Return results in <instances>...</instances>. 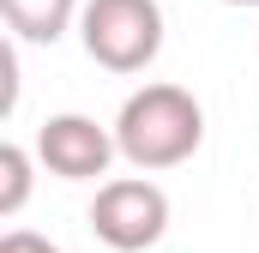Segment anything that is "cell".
Returning a JSON list of instances; mask_svg holds the SVG:
<instances>
[{
	"label": "cell",
	"mask_w": 259,
	"mask_h": 253,
	"mask_svg": "<svg viewBox=\"0 0 259 253\" xmlns=\"http://www.w3.org/2000/svg\"><path fill=\"white\" fill-rule=\"evenodd\" d=\"M115 145L145 175L175 169V163H187L205 145V109H199L193 91H181V85H145L115 115Z\"/></svg>",
	"instance_id": "obj_1"
},
{
	"label": "cell",
	"mask_w": 259,
	"mask_h": 253,
	"mask_svg": "<svg viewBox=\"0 0 259 253\" xmlns=\"http://www.w3.org/2000/svg\"><path fill=\"white\" fill-rule=\"evenodd\" d=\"M78 43L103 72H145L163 55V6L157 0H84Z\"/></svg>",
	"instance_id": "obj_2"
},
{
	"label": "cell",
	"mask_w": 259,
	"mask_h": 253,
	"mask_svg": "<svg viewBox=\"0 0 259 253\" xmlns=\"http://www.w3.org/2000/svg\"><path fill=\"white\" fill-rule=\"evenodd\" d=\"M91 229H97L103 247H115V253L157 247L163 229H169V193L157 181H145V169L139 175H115L91 199Z\"/></svg>",
	"instance_id": "obj_3"
},
{
	"label": "cell",
	"mask_w": 259,
	"mask_h": 253,
	"mask_svg": "<svg viewBox=\"0 0 259 253\" xmlns=\"http://www.w3.org/2000/svg\"><path fill=\"white\" fill-rule=\"evenodd\" d=\"M115 157H121L115 133L97 126L91 115H49L36 133V163L61 181H97V175H109Z\"/></svg>",
	"instance_id": "obj_4"
},
{
	"label": "cell",
	"mask_w": 259,
	"mask_h": 253,
	"mask_svg": "<svg viewBox=\"0 0 259 253\" xmlns=\"http://www.w3.org/2000/svg\"><path fill=\"white\" fill-rule=\"evenodd\" d=\"M0 12L18 43H61L72 18L84 12V0H0Z\"/></svg>",
	"instance_id": "obj_5"
},
{
	"label": "cell",
	"mask_w": 259,
	"mask_h": 253,
	"mask_svg": "<svg viewBox=\"0 0 259 253\" xmlns=\"http://www.w3.org/2000/svg\"><path fill=\"white\" fill-rule=\"evenodd\" d=\"M24 199H30V151L0 145V217H18Z\"/></svg>",
	"instance_id": "obj_6"
},
{
	"label": "cell",
	"mask_w": 259,
	"mask_h": 253,
	"mask_svg": "<svg viewBox=\"0 0 259 253\" xmlns=\"http://www.w3.org/2000/svg\"><path fill=\"white\" fill-rule=\"evenodd\" d=\"M0 253H61L49 235H36V229H6L0 235Z\"/></svg>",
	"instance_id": "obj_7"
},
{
	"label": "cell",
	"mask_w": 259,
	"mask_h": 253,
	"mask_svg": "<svg viewBox=\"0 0 259 253\" xmlns=\"http://www.w3.org/2000/svg\"><path fill=\"white\" fill-rule=\"evenodd\" d=\"M223 6H259V0H223Z\"/></svg>",
	"instance_id": "obj_8"
}]
</instances>
